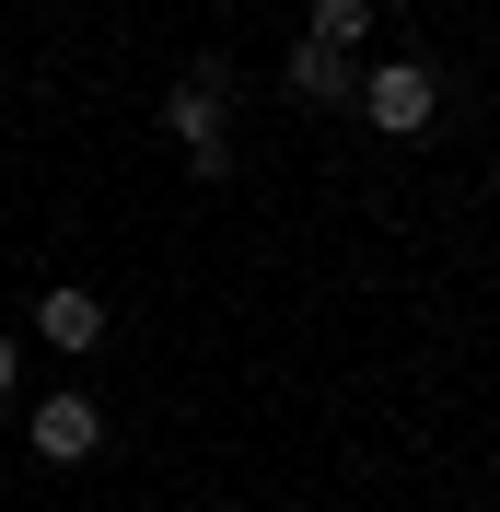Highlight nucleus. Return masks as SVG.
Segmentation results:
<instances>
[{"instance_id":"obj_1","label":"nucleus","mask_w":500,"mask_h":512,"mask_svg":"<svg viewBox=\"0 0 500 512\" xmlns=\"http://www.w3.org/2000/svg\"><path fill=\"white\" fill-rule=\"evenodd\" d=\"M163 128H175V152H187L198 187L233 175V59H221V47H198V59H187V82L163 94Z\"/></svg>"},{"instance_id":"obj_2","label":"nucleus","mask_w":500,"mask_h":512,"mask_svg":"<svg viewBox=\"0 0 500 512\" xmlns=\"http://www.w3.org/2000/svg\"><path fill=\"white\" fill-rule=\"evenodd\" d=\"M361 117H373L384 140H431L442 70H431V59H373V70H361Z\"/></svg>"},{"instance_id":"obj_3","label":"nucleus","mask_w":500,"mask_h":512,"mask_svg":"<svg viewBox=\"0 0 500 512\" xmlns=\"http://www.w3.org/2000/svg\"><path fill=\"white\" fill-rule=\"evenodd\" d=\"M24 431H35V454H47V466H82V454L105 443V408L82 396V384H59V396H35Z\"/></svg>"},{"instance_id":"obj_7","label":"nucleus","mask_w":500,"mask_h":512,"mask_svg":"<svg viewBox=\"0 0 500 512\" xmlns=\"http://www.w3.org/2000/svg\"><path fill=\"white\" fill-rule=\"evenodd\" d=\"M12 384H24V338H12V326H0V396H12Z\"/></svg>"},{"instance_id":"obj_6","label":"nucleus","mask_w":500,"mask_h":512,"mask_svg":"<svg viewBox=\"0 0 500 512\" xmlns=\"http://www.w3.org/2000/svg\"><path fill=\"white\" fill-rule=\"evenodd\" d=\"M303 47H338V59H361V47H373V0H314V12H303Z\"/></svg>"},{"instance_id":"obj_5","label":"nucleus","mask_w":500,"mask_h":512,"mask_svg":"<svg viewBox=\"0 0 500 512\" xmlns=\"http://www.w3.org/2000/svg\"><path fill=\"white\" fill-rule=\"evenodd\" d=\"M291 94H303V105H361V59H338V47H291Z\"/></svg>"},{"instance_id":"obj_4","label":"nucleus","mask_w":500,"mask_h":512,"mask_svg":"<svg viewBox=\"0 0 500 512\" xmlns=\"http://www.w3.org/2000/svg\"><path fill=\"white\" fill-rule=\"evenodd\" d=\"M35 338H47V350H70V361H82V350H105V303H94L82 280H59L47 303H35Z\"/></svg>"}]
</instances>
